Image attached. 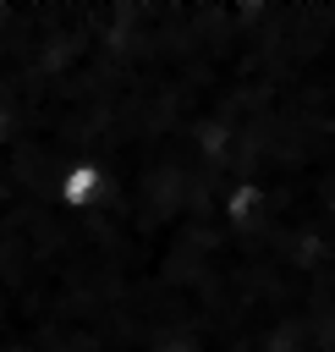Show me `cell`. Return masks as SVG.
<instances>
[{"label":"cell","instance_id":"obj_1","mask_svg":"<svg viewBox=\"0 0 335 352\" xmlns=\"http://www.w3.org/2000/svg\"><path fill=\"white\" fill-rule=\"evenodd\" d=\"M159 352H198V346H187V341H170V346H159Z\"/></svg>","mask_w":335,"mask_h":352}]
</instances>
